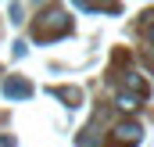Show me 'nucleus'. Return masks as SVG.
I'll use <instances>...</instances> for the list:
<instances>
[{
  "instance_id": "423d86ee",
  "label": "nucleus",
  "mask_w": 154,
  "mask_h": 147,
  "mask_svg": "<svg viewBox=\"0 0 154 147\" xmlns=\"http://www.w3.org/2000/svg\"><path fill=\"white\" fill-rule=\"evenodd\" d=\"M147 39H151V43H154V22H151V25H147Z\"/></svg>"
},
{
  "instance_id": "f257e3e1",
  "label": "nucleus",
  "mask_w": 154,
  "mask_h": 147,
  "mask_svg": "<svg viewBox=\"0 0 154 147\" xmlns=\"http://www.w3.org/2000/svg\"><path fill=\"white\" fill-rule=\"evenodd\" d=\"M43 22H47V29H36V39H54V36H61V33H68V29H72V25H68V18H65L61 11L43 14Z\"/></svg>"
},
{
  "instance_id": "20e7f679",
  "label": "nucleus",
  "mask_w": 154,
  "mask_h": 147,
  "mask_svg": "<svg viewBox=\"0 0 154 147\" xmlns=\"http://www.w3.org/2000/svg\"><path fill=\"white\" fill-rule=\"evenodd\" d=\"M125 86L136 93V97H147V83H143V75H136V72H129L125 75Z\"/></svg>"
},
{
  "instance_id": "7ed1b4c3",
  "label": "nucleus",
  "mask_w": 154,
  "mask_h": 147,
  "mask_svg": "<svg viewBox=\"0 0 154 147\" xmlns=\"http://www.w3.org/2000/svg\"><path fill=\"white\" fill-rule=\"evenodd\" d=\"M4 93H7L11 101H22V97H29V93H32V86H29L25 79H18V75H11V79L4 83Z\"/></svg>"
},
{
  "instance_id": "39448f33",
  "label": "nucleus",
  "mask_w": 154,
  "mask_h": 147,
  "mask_svg": "<svg viewBox=\"0 0 154 147\" xmlns=\"http://www.w3.org/2000/svg\"><path fill=\"white\" fill-rule=\"evenodd\" d=\"M140 101H143V97H136V93H118V108L122 111H136Z\"/></svg>"
},
{
  "instance_id": "f03ea898",
  "label": "nucleus",
  "mask_w": 154,
  "mask_h": 147,
  "mask_svg": "<svg viewBox=\"0 0 154 147\" xmlns=\"http://www.w3.org/2000/svg\"><path fill=\"white\" fill-rule=\"evenodd\" d=\"M140 136H143V133H140L136 122H122V126H115V144L118 147H136Z\"/></svg>"
}]
</instances>
